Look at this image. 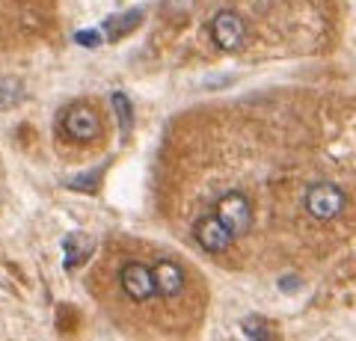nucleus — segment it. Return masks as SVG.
Instances as JSON below:
<instances>
[{
    "mask_svg": "<svg viewBox=\"0 0 356 341\" xmlns=\"http://www.w3.org/2000/svg\"><path fill=\"white\" fill-rule=\"evenodd\" d=\"M57 125L63 140L74 142V146H89V142L102 137V116H98V110L92 104H83V101L63 107Z\"/></svg>",
    "mask_w": 356,
    "mask_h": 341,
    "instance_id": "nucleus-1",
    "label": "nucleus"
},
{
    "mask_svg": "<svg viewBox=\"0 0 356 341\" xmlns=\"http://www.w3.org/2000/svg\"><path fill=\"white\" fill-rule=\"evenodd\" d=\"M214 214L220 217V223L229 228L235 238H243L252 228V202L243 196L241 190H229V193H222L217 205H214Z\"/></svg>",
    "mask_w": 356,
    "mask_h": 341,
    "instance_id": "nucleus-4",
    "label": "nucleus"
},
{
    "mask_svg": "<svg viewBox=\"0 0 356 341\" xmlns=\"http://www.w3.org/2000/svg\"><path fill=\"white\" fill-rule=\"evenodd\" d=\"M69 187H72V190H95V187H98V172L89 169L86 175H81V178H72Z\"/></svg>",
    "mask_w": 356,
    "mask_h": 341,
    "instance_id": "nucleus-14",
    "label": "nucleus"
},
{
    "mask_svg": "<svg viewBox=\"0 0 356 341\" xmlns=\"http://www.w3.org/2000/svg\"><path fill=\"white\" fill-rule=\"evenodd\" d=\"M241 333L247 341H276V333H273V326L264 321L261 315H247L241 321Z\"/></svg>",
    "mask_w": 356,
    "mask_h": 341,
    "instance_id": "nucleus-10",
    "label": "nucleus"
},
{
    "mask_svg": "<svg viewBox=\"0 0 356 341\" xmlns=\"http://www.w3.org/2000/svg\"><path fill=\"white\" fill-rule=\"evenodd\" d=\"M211 39H214V45L226 53H238L247 48V39H250V30H247V21L243 15H238L235 9H220V13L211 18Z\"/></svg>",
    "mask_w": 356,
    "mask_h": 341,
    "instance_id": "nucleus-3",
    "label": "nucleus"
},
{
    "mask_svg": "<svg viewBox=\"0 0 356 341\" xmlns=\"http://www.w3.org/2000/svg\"><path fill=\"white\" fill-rule=\"evenodd\" d=\"M113 110H116V119H119V125H122V131H131V125H134V107H131V101H128V95L125 92H113Z\"/></svg>",
    "mask_w": 356,
    "mask_h": 341,
    "instance_id": "nucleus-11",
    "label": "nucleus"
},
{
    "mask_svg": "<svg viewBox=\"0 0 356 341\" xmlns=\"http://www.w3.org/2000/svg\"><path fill=\"white\" fill-rule=\"evenodd\" d=\"M74 42L77 45H83V48H98L104 42V30L102 27H86V30H77L74 33Z\"/></svg>",
    "mask_w": 356,
    "mask_h": 341,
    "instance_id": "nucleus-12",
    "label": "nucleus"
},
{
    "mask_svg": "<svg viewBox=\"0 0 356 341\" xmlns=\"http://www.w3.org/2000/svg\"><path fill=\"white\" fill-rule=\"evenodd\" d=\"M63 252H65V267L74 270L81 267V264L89 261V256L95 252V240L83 235V232H74V235H65L63 240Z\"/></svg>",
    "mask_w": 356,
    "mask_h": 341,
    "instance_id": "nucleus-8",
    "label": "nucleus"
},
{
    "mask_svg": "<svg viewBox=\"0 0 356 341\" xmlns=\"http://www.w3.org/2000/svg\"><path fill=\"white\" fill-rule=\"evenodd\" d=\"M152 276H154V294L163 297V300H175L187 291V273L181 264L175 261H158L152 264Z\"/></svg>",
    "mask_w": 356,
    "mask_h": 341,
    "instance_id": "nucleus-7",
    "label": "nucleus"
},
{
    "mask_svg": "<svg viewBox=\"0 0 356 341\" xmlns=\"http://www.w3.org/2000/svg\"><path fill=\"white\" fill-rule=\"evenodd\" d=\"M193 238H196V244L208 252V256H222V252H229L232 244H235V235L220 223L217 214L199 217L193 223Z\"/></svg>",
    "mask_w": 356,
    "mask_h": 341,
    "instance_id": "nucleus-6",
    "label": "nucleus"
},
{
    "mask_svg": "<svg viewBox=\"0 0 356 341\" xmlns=\"http://www.w3.org/2000/svg\"><path fill=\"white\" fill-rule=\"evenodd\" d=\"M119 288L131 303H149L154 294V276L152 264L146 261H125L119 267Z\"/></svg>",
    "mask_w": 356,
    "mask_h": 341,
    "instance_id": "nucleus-5",
    "label": "nucleus"
},
{
    "mask_svg": "<svg viewBox=\"0 0 356 341\" xmlns=\"http://www.w3.org/2000/svg\"><path fill=\"white\" fill-rule=\"evenodd\" d=\"M306 211L309 217H315L318 223H330V219H339L348 208V196L339 184H330V181H318L306 190Z\"/></svg>",
    "mask_w": 356,
    "mask_h": 341,
    "instance_id": "nucleus-2",
    "label": "nucleus"
},
{
    "mask_svg": "<svg viewBox=\"0 0 356 341\" xmlns=\"http://www.w3.org/2000/svg\"><path fill=\"white\" fill-rule=\"evenodd\" d=\"M143 18H146V13L143 9H128V13H122V15H113V18H107L104 21V39L110 42H116L122 36H128V33H134L140 24H143Z\"/></svg>",
    "mask_w": 356,
    "mask_h": 341,
    "instance_id": "nucleus-9",
    "label": "nucleus"
},
{
    "mask_svg": "<svg viewBox=\"0 0 356 341\" xmlns=\"http://www.w3.org/2000/svg\"><path fill=\"white\" fill-rule=\"evenodd\" d=\"M193 6H196V0H163V9L170 15H191L193 13Z\"/></svg>",
    "mask_w": 356,
    "mask_h": 341,
    "instance_id": "nucleus-13",
    "label": "nucleus"
}]
</instances>
